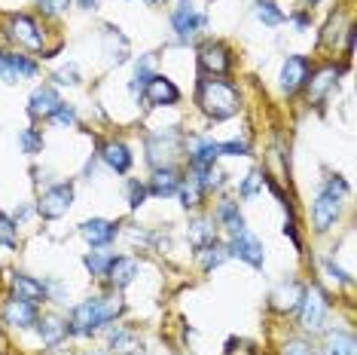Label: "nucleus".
I'll use <instances>...</instances> for the list:
<instances>
[{"label": "nucleus", "mask_w": 357, "mask_h": 355, "mask_svg": "<svg viewBox=\"0 0 357 355\" xmlns=\"http://www.w3.org/2000/svg\"><path fill=\"white\" fill-rule=\"evenodd\" d=\"M226 257H229V248L223 245V242H217V239H211L208 245H202L199 248V263H202V270L211 273V270H217Z\"/></svg>", "instance_id": "nucleus-26"}, {"label": "nucleus", "mask_w": 357, "mask_h": 355, "mask_svg": "<svg viewBox=\"0 0 357 355\" xmlns=\"http://www.w3.org/2000/svg\"><path fill=\"white\" fill-rule=\"evenodd\" d=\"M248 144L245 141H223L220 144V157H245Z\"/></svg>", "instance_id": "nucleus-40"}, {"label": "nucleus", "mask_w": 357, "mask_h": 355, "mask_svg": "<svg viewBox=\"0 0 357 355\" xmlns=\"http://www.w3.org/2000/svg\"><path fill=\"white\" fill-rule=\"evenodd\" d=\"M59 92H55L52 86H37L34 92H31V101H28V114L34 119H50L55 110H59Z\"/></svg>", "instance_id": "nucleus-15"}, {"label": "nucleus", "mask_w": 357, "mask_h": 355, "mask_svg": "<svg viewBox=\"0 0 357 355\" xmlns=\"http://www.w3.org/2000/svg\"><path fill=\"white\" fill-rule=\"evenodd\" d=\"M110 261H113V254H107V252L86 254V266H89V273H92V276H104V273H107V266H110Z\"/></svg>", "instance_id": "nucleus-34"}, {"label": "nucleus", "mask_w": 357, "mask_h": 355, "mask_svg": "<svg viewBox=\"0 0 357 355\" xmlns=\"http://www.w3.org/2000/svg\"><path fill=\"white\" fill-rule=\"evenodd\" d=\"M37 331H40V340L46 346H59L64 337H68V325L55 316H46V319H37Z\"/></svg>", "instance_id": "nucleus-25"}, {"label": "nucleus", "mask_w": 357, "mask_h": 355, "mask_svg": "<svg viewBox=\"0 0 357 355\" xmlns=\"http://www.w3.org/2000/svg\"><path fill=\"white\" fill-rule=\"evenodd\" d=\"M336 77H339L336 68H324L314 77H308V83H305L308 86V95H312L314 101H324V95H327L333 86H336Z\"/></svg>", "instance_id": "nucleus-27"}, {"label": "nucleus", "mask_w": 357, "mask_h": 355, "mask_svg": "<svg viewBox=\"0 0 357 355\" xmlns=\"http://www.w3.org/2000/svg\"><path fill=\"white\" fill-rule=\"evenodd\" d=\"M284 355H312V349H308V343H303V340H290L284 346Z\"/></svg>", "instance_id": "nucleus-42"}, {"label": "nucleus", "mask_w": 357, "mask_h": 355, "mask_svg": "<svg viewBox=\"0 0 357 355\" xmlns=\"http://www.w3.org/2000/svg\"><path fill=\"white\" fill-rule=\"evenodd\" d=\"M68 3L70 0H40V10H43L46 15H59V13L68 10Z\"/></svg>", "instance_id": "nucleus-41"}, {"label": "nucleus", "mask_w": 357, "mask_h": 355, "mask_svg": "<svg viewBox=\"0 0 357 355\" xmlns=\"http://www.w3.org/2000/svg\"><path fill=\"white\" fill-rule=\"evenodd\" d=\"M95 3H98V0H79V6H83V10H92Z\"/></svg>", "instance_id": "nucleus-43"}, {"label": "nucleus", "mask_w": 357, "mask_h": 355, "mask_svg": "<svg viewBox=\"0 0 357 355\" xmlns=\"http://www.w3.org/2000/svg\"><path fill=\"white\" fill-rule=\"evenodd\" d=\"M153 77V68H150V59H141V61H137V68H135V92H137V89H144V86H147V80Z\"/></svg>", "instance_id": "nucleus-37"}, {"label": "nucleus", "mask_w": 357, "mask_h": 355, "mask_svg": "<svg viewBox=\"0 0 357 355\" xmlns=\"http://www.w3.org/2000/svg\"><path fill=\"white\" fill-rule=\"evenodd\" d=\"M123 316V300L116 294L113 297H89L79 306H74V316L68 321V334L74 337H92L98 334L104 325L116 321Z\"/></svg>", "instance_id": "nucleus-1"}, {"label": "nucleus", "mask_w": 357, "mask_h": 355, "mask_svg": "<svg viewBox=\"0 0 357 355\" xmlns=\"http://www.w3.org/2000/svg\"><path fill=\"white\" fill-rule=\"evenodd\" d=\"M217 157H220V144H217L214 138H196L190 144V166L192 168L217 166Z\"/></svg>", "instance_id": "nucleus-17"}, {"label": "nucleus", "mask_w": 357, "mask_h": 355, "mask_svg": "<svg viewBox=\"0 0 357 355\" xmlns=\"http://www.w3.org/2000/svg\"><path fill=\"white\" fill-rule=\"evenodd\" d=\"M217 221L223 224L226 230H229V236H235V233L248 230L245 227V217H241L238 212V203H232V199H223L220 205H217Z\"/></svg>", "instance_id": "nucleus-24"}, {"label": "nucleus", "mask_w": 357, "mask_h": 355, "mask_svg": "<svg viewBox=\"0 0 357 355\" xmlns=\"http://www.w3.org/2000/svg\"><path fill=\"white\" fill-rule=\"evenodd\" d=\"M70 203H74V184H55V187L43 190V196L37 199V215L46 217V221H55V217L68 215Z\"/></svg>", "instance_id": "nucleus-5"}, {"label": "nucleus", "mask_w": 357, "mask_h": 355, "mask_svg": "<svg viewBox=\"0 0 357 355\" xmlns=\"http://www.w3.org/2000/svg\"><path fill=\"white\" fill-rule=\"evenodd\" d=\"M144 101H147L150 108H172V104L181 101V89H177L168 77L153 74L147 80V86H144Z\"/></svg>", "instance_id": "nucleus-8"}, {"label": "nucleus", "mask_w": 357, "mask_h": 355, "mask_svg": "<svg viewBox=\"0 0 357 355\" xmlns=\"http://www.w3.org/2000/svg\"><path fill=\"white\" fill-rule=\"evenodd\" d=\"M229 257H238V261H245L250 266H263L266 261V248H263V242H259L250 230H241V233H235V236L229 239Z\"/></svg>", "instance_id": "nucleus-6"}, {"label": "nucleus", "mask_w": 357, "mask_h": 355, "mask_svg": "<svg viewBox=\"0 0 357 355\" xmlns=\"http://www.w3.org/2000/svg\"><path fill=\"white\" fill-rule=\"evenodd\" d=\"M19 147L28 153V157H34V153L43 150V135L37 132V129H22L19 132Z\"/></svg>", "instance_id": "nucleus-32"}, {"label": "nucleus", "mask_w": 357, "mask_h": 355, "mask_svg": "<svg viewBox=\"0 0 357 355\" xmlns=\"http://www.w3.org/2000/svg\"><path fill=\"white\" fill-rule=\"evenodd\" d=\"M55 83H61V86H77V83H79L77 64H64V68L55 71Z\"/></svg>", "instance_id": "nucleus-36"}, {"label": "nucleus", "mask_w": 357, "mask_h": 355, "mask_svg": "<svg viewBox=\"0 0 357 355\" xmlns=\"http://www.w3.org/2000/svg\"><path fill=\"white\" fill-rule=\"evenodd\" d=\"M95 355H98V352H95Z\"/></svg>", "instance_id": "nucleus-45"}, {"label": "nucleus", "mask_w": 357, "mask_h": 355, "mask_svg": "<svg viewBox=\"0 0 357 355\" xmlns=\"http://www.w3.org/2000/svg\"><path fill=\"white\" fill-rule=\"evenodd\" d=\"M211 239H214V227H211V221L199 217V221L190 224V242H192V248H196V252H199L202 245H208Z\"/></svg>", "instance_id": "nucleus-31"}, {"label": "nucleus", "mask_w": 357, "mask_h": 355, "mask_svg": "<svg viewBox=\"0 0 357 355\" xmlns=\"http://www.w3.org/2000/svg\"><path fill=\"white\" fill-rule=\"evenodd\" d=\"M37 77V61L19 52H0V80L6 83H19V80Z\"/></svg>", "instance_id": "nucleus-9"}, {"label": "nucleus", "mask_w": 357, "mask_h": 355, "mask_svg": "<svg viewBox=\"0 0 357 355\" xmlns=\"http://www.w3.org/2000/svg\"><path fill=\"white\" fill-rule=\"evenodd\" d=\"M199 64H202V71H205L208 77H223L226 71H229V50H226L223 43H205L199 50Z\"/></svg>", "instance_id": "nucleus-14"}, {"label": "nucleus", "mask_w": 357, "mask_h": 355, "mask_svg": "<svg viewBox=\"0 0 357 355\" xmlns=\"http://www.w3.org/2000/svg\"><path fill=\"white\" fill-rule=\"evenodd\" d=\"M104 276L110 279L113 288H128L135 282V276H137V261L135 257H113Z\"/></svg>", "instance_id": "nucleus-18"}, {"label": "nucleus", "mask_w": 357, "mask_h": 355, "mask_svg": "<svg viewBox=\"0 0 357 355\" xmlns=\"http://www.w3.org/2000/svg\"><path fill=\"white\" fill-rule=\"evenodd\" d=\"M10 37L25 50H43V31L37 28V22L31 15H13L10 19Z\"/></svg>", "instance_id": "nucleus-11"}, {"label": "nucleus", "mask_w": 357, "mask_h": 355, "mask_svg": "<svg viewBox=\"0 0 357 355\" xmlns=\"http://www.w3.org/2000/svg\"><path fill=\"white\" fill-rule=\"evenodd\" d=\"M259 184H263V178H259V172H250L245 178V184H241V199H250V196H257V190H259Z\"/></svg>", "instance_id": "nucleus-39"}, {"label": "nucleus", "mask_w": 357, "mask_h": 355, "mask_svg": "<svg viewBox=\"0 0 357 355\" xmlns=\"http://www.w3.org/2000/svg\"><path fill=\"white\" fill-rule=\"evenodd\" d=\"M144 199H147V187H144L141 181H132V184H128V205H132V208H141Z\"/></svg>", "instance_id": "nucleus-38"}, {"label": "nucleus", "mask_w": 357, "mask_h": 355, "mask_svg": "<svg viewBox=\"0 0 357 355\" xmlns=\"http://www.w3.org/2000/svg\"><path fill=\"white\" fill-rule=\"evenodd\" d=\"M147 3H159V0H147Z\"/></svg>", "instance_id": "nucleus-44"}, {"label": "nucleus", "mask_w": 357, "mask_h": 355, "mask_svg": "<svg viewBox=\"0 0 357 355\" xmlns=\"http://www.w3.org/2000/svg\"><path fill=\"white\" fill-rule=\"evenodd\" d=\"M50 119H52L55 126H61V129H64V126H74V123H77V110L70 108V104H64V101H61V104H59V110H55Z\"/></svg>", "instance_id": "nucleus-35"}, {"label": "nucleus", "mask_w": 357, "mask_h": 355, "mask_svg": "<svg viewBox=\"0 0 357 355\" xmlns=\"http://www.w3.org/2000/svg\"><path fill=\"white\" fill-rule=\"evenodd\" d=\"M107 340H110V349L116 352V355H144V346L137 343L135 331H128V328H123V325L110 328Z\"/></svg>", "instance_id": "nucleus-21"}, {"label": "nucleus", "mask_w": 357, "mask_h": 355, "mask_svg": "<svg viewBox=\"0 0 357 355\" xmlns=\"http://www.w3.org/2000/svg\"><path fill=\"white\" fill-rule=\"evenodd\" d=\"M10 285H13V294L22 297V300H31V303L46 300V285L43 282H37V279H31V276H25V273H13Z\"/></svg>", "instance_id": "nucleus-19"}, {"label": "nucleus", "mask_w": 357, "mask_h": 355, "mask_svg": "<svg viewBox=\"0 0 357 355\" xmlns=\"http://www.w3.org/2000/svg\"><path fill=\"white\" fill-rule=\"evenodd\" d=\"M308 77H312V61L305 55H287L281 68V92L296 95L308 83Z\"/></svg>", "instance_id": "nucleus-7"}, {"label": "nucleus", "mask_w": 357, "mask_h": 355, "mask_svg": "<svg viewBox=\"0 0 357 355\" xmlns=\"http://www.w3.org/2000/svg\"><path fill=\"white\" fill-rule=\"evenodd\" d=\"M79 236H83L92 248H104L116 239V224L104 221V217H92V221H86L83 227H79Z\"/></svg>", "instance_id": "nucleus-16"}, {"label": "nucleus", "mask_w": 357, "mask_h": 355, "mask_svg": "<svg viewBox=\"0 0 357 355\" xmlns=\"http://www.w3.org/2000/svg\"><path fill=\"white\" fill-rule=\"evenodd\" d=\"M196 99H199V108L205 110L211 119H229L238 114V108H241L238 89L220 77H202Z\"/></svg>", "instance_id": "nucleus-2"}, {"label": "nucleus", "mask_w": 357, "mask_h": 355, "mask_svg": "<svg viewBox=\"0 0 357 355\" xmlns=\"http://www.w3.org/2000/svg\"><path fill=\"white\" fill-rule=\"evenodd\" d=\"M327 312H330L327 294H324L318 285L305 288V291H303V300H299V321H303V328L321 331L324 321H327Z\"/></svg>", "instance_id": "nucleus-4"}, {"label": "nucleus", "mask_w": 357, "mask_h": 355, "mask_svg": "<svg viewBox=\"0 0 357 355\" xmlns=\"http://www.w3.org/2000/svg\"><path fill=\"white\" fill-rule=\"evenodd\" d=\"M324 355H357V340L348 331H330L324 340Z\"/></svg>", "instance_id": "nucleus-23"}, {"label": "nucleus", "mask_w": 357, "mask_h": 355, "mask_svg": "<svg viewBox=\"0 0 357 355\" xmlns=\"http://www.w3.org/2000/svg\"><path fill=\"white\" fill-rule=\"evenodd\" d=\"M0 245H6V248H15V245H19L15 221H13V217H6L3 212H0Z\"/></svg>", "instance_id": "nucleus-33"}, {"label": "nucleus", "mask_w": 357, "mask_h": 355, "mask_svg": "<svg viewBox=\"0 0 357 355\" xmlns=\"http://www.w3.org/2000/svg\"><path fill=\"white\" fill-rule=\"evenodd\" d=\"M177 187H181V178H177L174 168H156L150 178V187L147 193H153V196L165 199V196H177Z\"/></svg>", "instance_id": "nucleus-22"}, {"label": "nucleus", "mask_w": 357, "mask_h": 355, "mask_svg": "<svg viewBox=\"0 0 357 355\" xmlns=\"http://www.w3.org/2000/svg\"><path fill=\"white\" fill-rule=\"evenodd\" d=\"M3 325H10V328H31V325H37V303H31V300H22V297H10V300L3 303Z\"/></svg>", "instance_id": "nucleus-12"}, {"label": "nucleus", "mask_w": 357, "mask_h": 355, "mask_svg": "<svg viewBox=\"0 0 357 355\" xmlns=\"http://www.w3.org/2000/svg\"><path fill=\"white\" fill-rule=\"evenodd\" d=\"M101 159H104V166L113 168L116 175H126L128 168H132V153H128V147L123 141H107L101 147Z\"/></svg>", "instance_id": "nucleus-20"}, {"label": "nucleus", "mask_w": 357, "mask_h": 355, "mask_svg": "<svg viewBox=\"0 0 357 355\" xmlns=\"http://www.w3.org/2000/svg\"><path fill=\"white\" fill-rule=\"evenodd\" d=\"M254 13H257V19L263 22V25H269V28H278L284 22V13L278 10V3H272V0H257Z\"/></svg>", "instance_id": "nucleus-30"}, {"label": "nucleus", "mask_w": 357, "mask_h": 355, "mask_svg": "<svg viewBox=\"0 0 357 355\" xmlns=\"http://www.w3.org/2000/svg\"><path fill=\"white\" fill-rule=\"evenodd\" d=\"M202 193H205V187H202L196 178H186V181H181V187H177V196H181L183 208H196L202 203Z\"/></svg>", "instance_id": "nucleus-29"}, {"label": "nucleus", "mask_w": 357, "mask_h": 355, "mask_svg": "<svg viewBox=\"0 0 357 355\" xmlns=\"http://www.w3.org/2000/svg\"><path fill=\"white\" fill-rule=\"evenodd\" d=\"M339 208H342V199L333 196V193H327V190H321L318 199H314V205H312L314 230H318V233H327L333 224L339 221Z\"/></svg>", "instance_id": "nucleus-10"}, {"label": "nucleus", "mask_w": 357, "mask_h": 355, "mask_svg": "<svg viewBox=\"0 0 357 355\" xmlns=\"http://www.w3.org/2000/svg\"><path fill=\"white\" fill-rule=\"evenodd\" d=\"M303 291L305 288H299L296 282H290V285H281L278 291H275V306L278 310H284V312H290V310H299V300H303Z\"/></svg>", "instance_id": "nucleus-28"}, {"label": "nucleus", "mask_w": 357, "mask_h": 355, "mask_svg": "<svg viewBox=\"0 0 357 355\" xmlns=\"http://www.w3.org/2000/svg\"><path fill=\"white\" fill-rule=\"evenodd\" d=\"M177 157H181V132L162 129V132L147 135V159L153 168H172Z\"/></svg>", "instance_id": "nucleus-3"}, {"label": "nucleus", "mask_w": 357, "mask_h": 355, "mask_svg": "<svg viewBox=\"0 0 357 355\" xmlns=\"http://www.w3.org/2000/svg\"><path fill=\"white\" fill-rule=\"evenodd\" d=\"M172 25H174V31H177V37H181V40H190V37H196L199 31L205 28V15H202L192 3H186V0H183V3L172 13Z\"/></svg>", "instance_id": "nucleus-13"}]
</instances>
